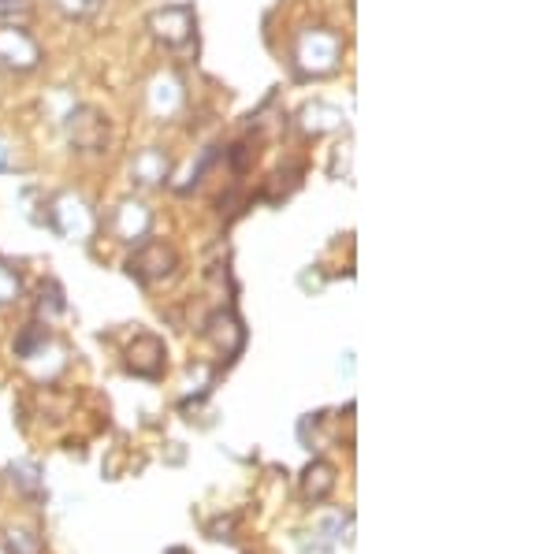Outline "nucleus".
Instances as JSON below:
<instances>
[{
  "label": "nucleus",
  "instance_id": "1",
  "mask_svg": "<svg viewBox=\"0 0 558 554\" xmlns=\"http://www.w3.org/2000/svg\"><path fill=\"white\" fill-rule=\"evenodd\" d=\"M343 38L328 26H310L294 41V67L302 78H328L343 67Z\"/></svg>",
  "mask_w": 558,
  "mask_h": 554
},
{
  "label": "nucleus",
  "instance_id": "2",
  "mask_svg": "<svg viewBox=\"0 0 558 554\" xmlns=\"http://www.w3.org/2000/svg\"><path fill=\"white\" fill-rule=\"evenodd\" d=\"M49 223L64 238H71V243H89V238L97 235L94 205H89L83 194H71V190L57 194V198H49Z\"/></svg>",
  "mask_w": 558,
  "mask_h": 554
},
{
  "label": "nucleus",
  "instance_id": "3",
  "mask_svg": "<svg viewBox=\"0 0 558 554\" xmlns=\"http://www.w3.org/2000/svg\"><path fill=\"white\" fill-rule=\"evenodd\" d=\"M64 131H68L71 149H75V153H86V157L105 153L108 138H112L105 112L94 109V104H75V109L64 115Z\"/></svg>",
  "mask_w": 558,
  "mask_h": 554
},
{
  "label": "nucleus",
  "instance_id": "4",
  "mask_svg": "<svg viewBox=\"0 0 558 554\" xmlns=\"http://www.w3.org/2000/svg\"><path fill=\"white\" fill-rule=\"evenodd\" d=\"M197 30V15L191 4H165L149 15V34L157 38V45L172 52H186L194 45Z\"/></svg>",
  "mask_w": 558,
  "mask_h": 554
},
{
  "label": "nucleus",
  "instance_id": "5",
  "mask_svg": "<svg viewBox=\"0 0 558 554\" xmlns=\"http://www.w3.org/2000/svg\"><path fill=\"white\" fill-rule=\"evenodd\" d=\"M41 64V45L26 26L4 23L0 26V67L15 71V75H31Z\"/></svg>",
  "mask_w": 558,
  "mask_h": 554
},
{
  "label": "nucleus",
  "instance_id": "6",
  "mask_svg": "<svg viewBox=\"0 0 558 554\" xmlns=\"http://www.w3.org/2000/svg\"><path fill=\"white\" fill-rule=\"evenodd\" d=\"M175 268H179V254L168 243H138V254L128 261V272L138 283H160L168 275H175Z\"/></svg>",
  "mask_w": 558,
  "mask_h": 554
},
{
  "label": "nucleus",
  "instance_id": "7",
  "mask_svg": "<svg viewBox=\"0 0 558 554\" xmlns=\"http://www.w3.org/2000/svg\"><path fill=\"white\" fill-rule=\"evenodd\" d=\"M146 104L160 123L175 120L186 109V83L175 71H160V75H153V83L146 89Z\"/></svg>",
  "mask_w": 558,
  "mask_h": 554
},
{
  "label": "nucleus",
  "instance_id": "8",
  "mask_svg": "<svg viewBox=\"0 0 558 554\" xmlns=\"http://www.w3.org/2000/svg\"><path fill=\"white\" fill-rule=\"evenodd\" d=\"M108 227H112V235L120 238V243H146L149 231H153V209L146 201L138 198H123L120 205L112 209V220H108Z\"/></svg>",
  "mask_w": 558,
  "mask_h": 554
},
{
  "label": "nucleus",
  "instance_id": "9",
  "mask_svg": "<svg viewBox=\"0 0 558 554\" xmlns=\"http://www.w3.org/2000/svg\"><path fill=\"white\" fill-rule=\"evenodd\" d=\"M168 175H172V157L165 153L160 146H146L138 149L131 160V183L142 186V190H157V186L168 183Z\"/></svg>",
  "mask_w": 558,
  "mask_h": 554
},
{
  "label": "nucleus",
  "instance_id": "10",
  "mask_svg": "<svg viewBox=\"0 0 558 554\" xmlns=\"http://www.w3.org/2000/svg\"><path fill=\"white\" fill-rule=\"evenodd\" d=\"M128 365H131V372H138V377H146V380L165 377V369H168L165 343H160L157 335H138L128 346Z\"/></svg>",
  "mask_w": 558,
  "mask_h": 554
},
{
  "label": "nucleus",
  "instance_id": "11",
  "mask_svg": "<svg viewBox=\"0 0 558 554\" xmlns=\"http://www.w3.org/2000/svg\"><path fill=\"white\" fill-rule=\"evenodd\" d=\"M299 127L305 134H313V138L347 131V112L336 109V104H328V101H313V104H305V109L299 112Z\"/></svg>",
  "mask_w": 558,
  "mask_h": 554
},
{
  "label": "nucleus",
  "instance_id": "12",
  "mask_svg": "<svg viewBox=\"0 0 558 554\" xmlns=\"http://www.w3.org/2000/svg\"><path fill=\"white\" fill-rule=\"evenodd\" d=\"M20 294H23L20 272H15L12 264L0 261V306H12V301H20Z\"/></svg>",
  "mask_w": 558,
  "mask_h": 554
},
{
  "label": "nucleus",
  "instance_id": "13",
  "mask_svg": "<svg viewBox=\"0 0 558 554\" xmlns=\"http://www.w3.org/2000/svg\"><path fill=\"white\" fill-rule=\"evenodd\" d=\"M57 8L68 20H89V15L101 8V0H57Z\"/></svg>",
  "mask_w": 558,
  "mask_h": 554
},
{
  "label": "nucleus",
  "instance_id": "14",
  "mask_svg": "<svg viewBox=\"0 0 558 554\" xmlns=\"http://www.w3.org/2000/svg\"><path fill=\"white\" fill-rule=\"evenodd\" d=\"M20 168V157H15V146L8 138H0V172H15Z\"/></svg>",
  "mask_w": 558,
  "mask_h": 554
},
{
  "label": "nucleus",
  "instance_id": "15",
  "mask_svg": "<svg viewBox=\"0 0 558 554\" xmlns=\"http://www.w3.org/2000/svg\"><path fill=\"white\" fill-rule=\"evenodd\" d=\"M26 4H20V0H0V15H23Z\"/></svg>",
  "mask_w": 558,
  "mask_h": 554
}]
</instances>
